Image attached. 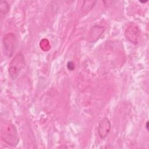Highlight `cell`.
<instances>
[{"instance_id": "obj_9", "label": "cell", "mask_w": 149, "mask_h": 149, "mask_svg": "<svg viewBox=\"0 0 149 149\" xmlns=\"http://www.w3.org/2000/svg\"><path fill=\"white\" fill-rule=\"evenodd\" d=\"M66 66H67V68L68 69V70H73L75 68V65H74V63L72 62V61H69L68 63H67V65H66Z\"/></svg>"}, {"instance_id": "obj_8", "label": "cell", "mask_w": 149, "mask_h": 149, "mask_svg": "<svg viewBox=\"0 0 149 149\" xmlns=\"http://www.w3.org/2000/svg\"><path fill=\"white\" fill-rule=\"evenodd\" d=\"M87 3L88 4H86V2H84L81 8L84 12H86V13L92 9V8L94 6L95 3H96V1H87Z\"/></svg>"}, {"instance_id": "obj_2", "label": "cell", "mask_w": 149, "mask_h": 149, "mask_svg": "<svg viewBox=\"0 0 149 149\" xmlns=\"http://www.w3.org/2000/svg\"><path fill=\"white\" fill-rule=\"evenodd\" d=\"M24 65L25 59L23 55L21 52L17 53L9 65L8 73L12 80H14L17 77Z\"/></svg>"}, {"instance_id": "obj_6", "label": "cell", "mask_w": 149, "mask_h": 149, "mask_svg": "<svg viewBox=\"0 0 149 149\" xmlns=\"http://www.w3.org/2000/svg\"><path fill=\"white\" fill-rule=\"evenodd\" d=\"M104 27L102 26L95 25L93 26L90 31V36H89V41L90 42H94L96 41L101 35L104 31Z\"/></svg>"}, {"instance_id": "obj_5", "label": "cell", "mask_w": 149, "mask_h": 149, "mask_svg": "<svg viewBox=\"0 0 149 149\" xmlns=\"http://www.w3.org/2000/svg\"><path fill=\"white\" fill-rule=\"evenodd\" d=\"M125 36L130 42L137 44L140 36V31L138 27L135 24L130 25L125 30Z\"/></svg>"}, {"instance_id": "obj_11", "label": "cell", "mask_w": 149, "mask_h": 149, "mask_svg": "<svg viewBox=\"0 0 149 149\" xmlns=\"http://www.w3.org/2000/svg\"><path fill=\"white\" fill-rule=\"evenodd\" d=\"M139 2H141V3H146V2H147L148 1H140Z\"/></svg>"}, {"instance_id": "obj_10", "label": "cell", "mask_w": 149, "mask_h": 149, "mask_svg": "<svg viewBox=\"0 0 149 149\" xmlns=\"http://www.w3.org/2000/svg\"><path fill=\"white\" fill-rule=\"evenodd\" d=\"M146 129L148 130V122H146Z\"/></svg>"}, {"instance_id": "obj_3", "label": "cell", "mask_w": 149, "mask_h": 149, "mask_svg": "<svg viewBox=\"0 0 149 149\" xmlns=\"http://www.w3.org/2000/svg\"><path fill=\"white\" fill-rule=\"evenodd\" d=\"M16 37L14 34L10 33L4 35L2 38L4 55L7 58H10L14 52Z\"/></svg>"}, {"instance_id": "obj_7", "label": "cell", "mask_w": 149, "mask_h": 149, "mask_svg": "<svg viewBox=\"0 0 149 149\" xmlns=\"http://www.w3.org/2000/svg\"><path fill=\"white\" fill-rule=\"evenodd\" d=\"M9 10V6L6 1H1L0 2V13L5 15L8 13Z\"/></svg>"}, {"instance_id": "obj_4", "label": "cell", "mask_w": 149, "mask_h": 149, "mask_svg": "<svg viewBox=\"0 0 149 149\" xmlns=\"http://www.w3.org/2000/svg\"><path fill=\"white\" fill-rule=\"evenodd\" d=\"M111 129V123L107 117L102 118L98 122L97 132L99 137L104 139L109 134Z\"/></svg>"}, {"instance_id": "obj_1", "label": "cell", "mask_w": 149, "mask_h": 149, "mask_svg": "<svg viewBox=\"0 0 149 149\" xmlns=\"http://www.w3.org/2000/svg\"><path fill=\"white\" fill-rule=\"evenodd\" d=\"M1 139L5 143L15 147L19 142V137L16 128L13 125L9 124L5 126L1 132Z\"/></svg>"}]
</instances>
